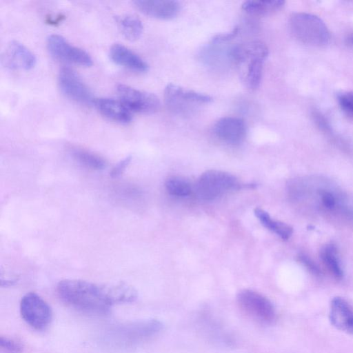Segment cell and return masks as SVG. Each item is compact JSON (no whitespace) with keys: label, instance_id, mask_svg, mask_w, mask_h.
Wrapping results in <instances>:
<instances>
[{"label":"cell","instance_id":"obj_1","mask_svg":"<svg viewBox=\"0 0 353 353\" xmlns=\"http://www.w3.org/2000/svg\"><path fill=\"white\" fill-rule=\"evenodd\" d=\"M61 299L79 310L96 314H105L112 305L108 285L80 279H64L57 285Z\"/></svg>","mask_w":353,"mask_h":353},{"label":"cell","instance_id":"obj_2","mask_svg":"<svg viewBox=\"0 0 353 353\" xmlns=\"http://www.w3.org/2000/svg\"><path fill=\"white\" fill-rule=\"evenodd\" d=\"M268 53L266 45L259 41L241 43L230 51V56L239 70L241 79L248 89L254 90L259 88Z\"/></svg>","mask_w":353,"mask_h":353},{"label":"cell","instance_id":"obj_3","mask_svg":"<svg viewBox=\"0 0 353 353\" xmlns=\"http://www.w3.org/2000/svg\"><path fill=\"white\" fill-rule=\"evenodd\" d=\"M289 27L293 36L305 44L322 47L330 41L327 27L316 15L306 12L294 13L290 18Z\"/></svg>","mask_w":353,"mask_h":353},{"label":"cell","instance_id":"obj_4","mask_svg":"<svg viewBox=\"0 0 353 353\" xmlns=\"http://www.w3.org/2000/svg\"><path fill=\"white\" fill-rule=\"evenodd\" d=\"M241 185L232 174L217 170L203 172L196 184L197 196L203 199L213 200L227 192L239 189Z\"/></svg>","mask_w":353,"mask_h":353},{"label":"cell","instance_id":"obj_5","mask_svg":"<svg viewBox=\"0 0 353 353\" xmlns=\"http://www.w3.org/2000/svg\"><path fill=\"white\" fill-rule=\"evenodd\" d=\"M236 302L244 314L259 323L271 324L275 321L276 311L272 303L258 292L242 290L237 294Z\"/></svg>","mask_w":353,"mask_h":353},{"label":"cell","instance_id":"obj_6","mask_svg":"<svg viewBox=\"0 0 353 353\" xmlns=\"http://www.w3.org/2000/svg\"><path fill=\"white\" fill-rule=\"evenodd\" d=\"M20 313L25 322L37 330H45L52 319L50 306L34 292H28L21 298Z\"/></svg>","mask_w":353,"mask_h":353},{"label":"cell","instance_id":"obj_7","mask_svg":"<svg viewBox=\"0 0 353 353\" xmlns=\"http://www.w3.org/2000/svg\"><path fill=\"white\" fill-rule=\"evenodd\" d=\"M120 101L131 111L153 114L160 108V101L154 94L142 91L125 84L117 86Z\"/></svg>","mask_w":353,"mask_h":353},{"label":"cell","instance_id":"obj_8","mask_svg":"<svg viewBox=\"0 0 353 353\" xmlns=\"http://www.w3.org/2000/svg\"><path fill=\"white\" fill-rule=\"evenodd\" d=\"M59 87L68 98L82 104L93 103L92 92L79 75L69 67H63L58 74Z\"/></svg>","mask_w":353,"mask_h":353},{"label":"cell","instance_id":"obj_9","mask_svg":"<svg viewBox=\"0 0 353 353\" xmlns=\"http://www.w3.org/2000/svg\"><path fill=\"white\" fill-rule=\"evenodd\" d=\"M49 52L57 59L81 66H90L92 59L84 50L71 45L59 34H51L47 39Z\"/></svg>","mask_w":353,"mask_h":353},{"label":"cell","instance_id":"obj_10","mask_svg":"<svg viewBox=\"0 0 353 353\" xmlns=\"http://www.w3.org/2000/svg\"><path fill=\"white\" fill-rule=\"evenodd\" d=\"M163 324L157 319L139 321L120 327L116 330V342L121 344H133L157 334Z\"/></svg>","mask_w":353,"mask_h":353},{"label":"cell","instance_id":"obj_11","mask_svg":"<svg viewBox=\"0 0 353 353\" xmlns=\"http://www.w3.org/2000/svg\"><path fill=\"white\" fill-rule=\"evenodd\" d=\"M164 98L168 108L177 112L185 111L196 104L208 103L212 101L208 94L185 89L174 83L166 85Z\"/></svg>","mask_w":353,"mask_h":353},{"label":"cell","instance_id":"obj_12","mask_svg":"<svg viewBox=\"0 0 353 353\" xmlns=\"http://www.w3.org/2000/svg\"><path fill=\"white\" fill-rule=\"evenodd\" d=\"M1 63L10 70H28L36 64V57L26 46L17 41L9 42L1 54Z\"/></svg>","mask_w":353,"mask_h":353},{"label":"cell","instance_id":"obj_13","mask_svg":"<svg viewBox=\"0 0 353 353\" xmlns=\"http://www.w3.org/2000/svg\"><path fill=\"white\" fill-rule=\"evenodd\" d=\"M214 131L222 141L232 145L241 143L246 135V125L243 119L234 117H225L215 123Z\"/></svg>","mask_w":353,"mask_h":353},{"label":"cell","instance_id":"obj_14","mask_svg":"<svg viewBox=\"0 0 353 353\" xmlns=\"http://www.w3.org/2000/svg\"><path fill=\"white\" fill-rule=\"evenodd\" d=\"M133 3L143 14L159 19H170L180 12L181 4L174 0H137Z\"/></svg>","mask_w":353,"mask_h":353},{"label":"cell","instance_id":"obj_15","mask_svg":"<svg viewBox=\"0 0 353 353\" xmlns=\"http://www.w3.org/2000/svg\"><path fill=\"white\" fill-rule=\"evenodd\" d=\"M109 56L114 63L135 72H145L149 68L148 64L137 54L120 43L111 46Z\"/></svg>","mask_w":353,"mask_h":353},{"label":"cell","instance_id":"obj_16","mask_svg":"<svg viewBox=\"0 0 353 353\" xmlns=\"http://www.w3.org/2000/svg\"><path fill=\"white\" fill-rule=\"evenodd\" d=\"M330 320L338 330L353 334V309L343 298L336 296L332 300Z\"/></svg>","mask_w":353,"mask_h":353},{"label":"cell","instance_id":"obj_17","mask_svg":"<svg viewBox=\"0 0 353 353\" xmlns=\"http://www.w3.org/2000/svg\"><path fill=\"white\" fill-rule=\"evenodd\" d=\"M93 104L103 116L111 121L125 124L132 119V112L120 100L97 98Z\"/></svg>","mask_w":353,"mask_h":353},{"label":"cell","instance_id":"obj_18","mask_svg":"<svg viewBox=\"0 0 353 353\" xmlns=\"http://www.w3.org/2000/svg\"><path fill=\"white\" fill-rule=\"evenodd\" d=\"M107 284L108 296L112 305L132 303L137 298L136 290L126 283L116 282Z\"/></svg>","mask_w":353,"mask_h":353},{"label":"cell","instance_id":"obj_19","mask_svg":"<svg viewBox=\"0 0 353 353\" xmlns=\"http://www.w3.org/2000/svg\"><path fill=\"white\" fill-rule=\"evenodd\" d=\"M254 212L264 227L274 232L282 239L288 240L292 234L293 229L290 225L273 219L263 209L256 208Z\"/></svg>","mask_w":353,"mask_h":353},{"label":"cell","instance_id":"obj_20","mask_svg":"<svg viewBox=\"0 0 353 353\" xmlns=\"http://www.w3.org/2000/svg\"><path fill=\"white\" fill-rule=\"evenodd\" d=\"M285 3L282 0L270 1H246L241 6L242 10L245 12L256 16H263L271 14L280 8Z\"/></svg>","mask_w":353,"mask_h":353},{"label":"cell","instance_id":"obj_21","mask_svg":"<svg viewBox=\"0 0 353 353\" xmlns=\"http://www.w3.org/2000/svg\"><path fill=\"white\" fill-rule=\"evenodd\" d=\"M118 26L124 37L130 41L137 40L143 32L141 21L136 16L126 14L117 19Z\"/></svg>","mask_w":353,"mask_h":353},{"label":"cell","instance_id":"obj_22","mask_svg":"<svg viewBox=\"0 0 353 353\" xmlns=\"http://www.w3.org/2000/svg\"><path fill=\"white\" fill-rule=\"evenodd\" d=\"M71 154L77 161L90 169L101 170L107 167V162L103 158L88 150L74 148Z\"/></svg>","mask_w":353,"mask_h":353},{"label":"cell","instance_id":"obj_23","mask_svg":"<svg viewBox=\"0 0 353 353\" xmlns=\"http://www.w3.org/2000/svg\"><path fill=\"white\" fill-rule=\"evenodd\" d=\"M320 256L335 277L339 279L343 277V270L337 256L336 248L333 245H325L321 250Z\"/></svg>","mask_w":353,"mask_h":353},{"label":"cell","instance_id":"obj_24","mask_svg":"<svg viewBox=\"0 0 353 353\" xmlns=\"http://www.w3.org/2000/svg\"><path fill=\"white\" fill-rule=\"evenodd\" d=\"M165 187L170 194L176 196H186L192 192L190 182L180 176L168 177L165 181Z\"/></svg>","mask_w":353,"mask_h":353},{"label":"cell","instance_id":"obj_25","mask_svg":"<svg viewBox=\"0 0 353 353\" xmlns=\"http://www.w3.org/2000/svg\"><path fill=\"white\" fill-rule=\"evenodd\" d=\"M0 353H23V347L17 341L6 337H0Z\"/></svg>","mask_w":353,"mask_h":353},{"label":"cell","instance_id":"obj_26","mask_svg":"<svg viewBox=\"0 0 353 353\" xmlns=\"http://www.w3.org/2000/svg\"><path fill=\"white\" fill-rule=\"evenodd\" d=\"M338 100L345 112L353 114V92L342 93L339 96Z\"/></svg>","mask_w":353,"mask_h":353},{"label":"cell","instance_id":"obj_27","mask_svg":"<svg viewBox=\"0 0 353 353\" xmlns=\"http://www.w3.org/2000/svg\"><path fill=\"white\" fill-rule=\"evenodd\" d=\"M239 31V27L236 26L230 32L215 35L212 39V41L214 43H221L223 42L228 41L235 38L238 35Z\"/></svg>","mask_w":353,"mask_h":353},{"label":"cell","instance_id":"obj_28","mask_svg":"<svg viewBox=\"0 0 353 353\" xmlns=\"http://www.w3.org/2000/svg\"><path fill=\"white\" fill-rule=\"evenodd\" d=\"M131 157L128 156L121 160L111 170L110 175L112 178L119 176L126 169L131 161Z\"/></svg>","mask_w":353,"mask_h":353},{"label":"cell","instance_id":"obj_29","mask_svg":"<svg viewBox=\"0 0 353 353\" xmlns=\"http://www.w3.org/2000/svg\"><path fill=\"white\" fill-rule=\"evenodd\" d=\"M299 261L313 274H319L320 271L316 265L307 256L302 254L299 256Z\"/></svg>","mask_w":353,"mask_h":353},{"label":"cell","instance_id":"obj_30","mask_svg":"<svg viewBox=\"0 0 353 353\" xmlns=\"http://www.w3.org/2000/svg\"><path fill=\"white\" fill-rule=\"evenodd\" d=\"M321 199L323 205L327 208H332L335 205V199L328 192H321Z\"/></svg>","mask_w":353,"mask_h":353},{"label":"cell","instance_id":"obj_31","mask_svg":"<svg viewBox=\"0 0 353 353\" xmlns=\"http://www.w3.org/2000/svg\"><path fill=\"white\" fill-rule=\"evenodd\" d=\"M347 41L350 43H351L352 45H353V34L350 35L348 38H347Z\"/></svg>","mask_w":353,"mask_h":353}]
</instances>
